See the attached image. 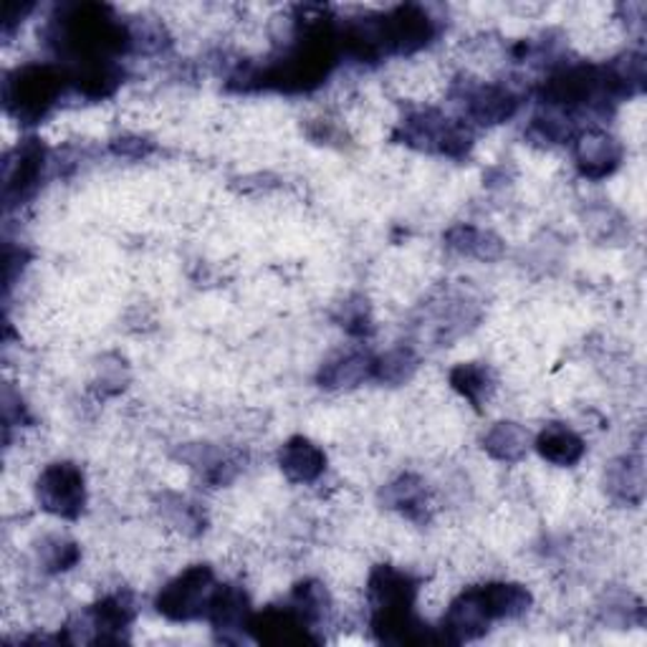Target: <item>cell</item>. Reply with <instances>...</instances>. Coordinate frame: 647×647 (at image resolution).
Segmentation results:
<instances>
[{"label":"cell","mask_w":647,"mask_h":647,"mask_svg":"<svg viewBox=\"0 0 647 647\" xmlns=\"http://www.w3.org/2000/svg\"><path fill=\"white\" fill-rule=\"evenodd\" d=\"M613 69L599 67H569L544 84V99L551 107H581L603 97H623Z\"/></svg>","instance_id":"277c9868"},{"label":"cell","mask_w":647,"mask_h":647,"mask_svg":"<svg viewBox=\"0 0 647 647\" xmlns=\"http://www.w3.org/2000/svg\"><path fill=\"white\" fill-rule=\"evenodd\" d=\"M39 501L46 511L61 519H77L84 511V474L73 464H53L39 478Z\"/></svg>","instance_id":"52a82bcc"},{"label":"cell","mask_w":647,"mask_h":647,"mask_svg":"<svg viewBox=\"0 0 647 647\" xmlns=\"http://www.w3.org/2000/svg\"><path fill=\"white\" fill-rule=\"evenodd\" d=\"M216 589L212 569L206 564H198V567L185 569L168 587H162L160 595H157V613L172 619V623H190V619L208 615Z\"/></svg>","instance_id":"5b68a950"},{"label":"cell","mask_w":647,"mask_h":647,"mask_svg":"<svg viewBox=\"0 0 647 647\" xmlns=\"http://www.w3.org/2000/svg\"><path fill=\"white\" fill-rule=\"evenodd\" d=\"M372 372L375 359L362 352H352L324 367L319 382L321 387H329V390H352V387L369 380Z\"/></svg>","instance_id":"ac0fdd59"},{"label":"cell","mask_w":647,"mask_h":647,"mask_svg":"<svg viewBox=\"0 0 647 647\" xmlns=\"http://www.w3.org/2000/svg\"><path fill=\"white\" fill-rule=\"evenodd\" d=\"M415 367H418V359L412 357L410 349H392L385 357L375 359L372 377L387 385H402L405 380H410Z\"/></svg>","instance_id":"cb8c5ba5"},{"label":"cell","mask_w":647,"mask_h":647,"mask_svg":"<svg viewBox=\"0 0 647 647\" xmlns=\"http://www.w3.org/2000/svg\"><path fill=\"white\" fill-rule=\"evenodd\" d=\"M79 561V547L67 539H49L43 544V564L49 571L71 569Z\"/></svg>","instance_id":"484cf974"},{"label":"cell","mask_w":647,"mask_h":647,"mask_svg":"<svg viewBox=\"0 0 647 647\" xmlns=\"http://www.w3.org/2000/svg\"><path fill=\"white\" fill-rule=\"evenodd\" d=\"M534 448L539 450L544 460L554 466H575L585 456V440H581L575 430L564 428V425H551L536 438Z\"/></svg>","instance_id":"9a60e30c"},{"label":"cell","mask_w":647,"mask_h":647,"mask_svg":"<svg viewBox=\"0 0 647 647\" xmlns=\"http://www.w3.org/2000/svg\"><path fill=\"white\" fill-rule=\"evenodd\" d=\"M519 101L501 87H478L468 94V115L478 125H501L511 119Z\"/></svg>","instance_id":"5bb4252c"},{"label":"cell","mask_w":647,"mask_h":647,"mask_svg":"<svg viewBox=\"0 0 647 647\" xmlns=\"http://www.w3.org/2000/svg\"><path fill=\"white\" fill-rule=\"evenodd\" d=\"M31 11V6H13V3H8L6 6V13H3V31L8 33L13 29V26L21 21V18Z\"/></svg>","instance_id":"4316f807"},{"label":"cell","mask_w":647,"mask_h":647,"mask_svg":"<svg viewBox=\"0 0 647 647\" xmlns=\"http://www.w3.org/2000/svg\"><path fill=\"white\" fill-rule=\"evenodd\" d=\"M575 160L585 178L603 180L617 170L619 160H623V147H619L613 135L589 129V132H581L577 137Z\"/></svg>","instance_id":"9c48e42d"},{"label":"cell","mask_w":647,"mask_h":647,"mask_svg":"<svg viewBox=\"0 0 647 647\" xmlns=\"http://www.w3.org/2000/svg\"><path fill=\"white\" fill-rule=\"evenodd\" d=\"M208 619L218 630H248L251 613H248V599L236 587H218L210 599Z\"/></svg>","instance_id":"2e32d148"},{"label":"cell","mask_w":647,"mask_h":647,"mask_svg":"<svg viewBox=\"0 0 647 647\" xmlns=\"http://www.w3.org/2000/svg\"><path fill=\"white\" fill-rule=\"evenodd\" d=\"M372 29L380 53L420 51L436 33L432 18L418 6H400L380 18H372Z\"/></svg>","instance_id":"8992f818"},{"label":"cell","mask_w":647,"mask_h":647,"mask_svg":"<svg viewBox=\"0 0 647 647\" xmlns=\"http://www.w3.org/2000/svg\"><path fill=\"white\" fill-rule=\"evenodd\" d=\"M129 623H132V607H129V603L122 595L101 599V603L91 609V615H89L91 630L97 633V640L101 643L119 640Z\"/></svg>","instance_id":"d6986e66"},{"label":"cell","mask_w":647,"mask_h":647,"mask_svg":"<svg viewBox=\"0 0 647 647\" xmlns=\"http://www.w3.org/2000/svg\"><path fill=\"white\" fill-rule=\"evenodd\" d=\"M53 41L77 69L91 63H112V57L132 43V33L117 21L107 6H71L53 21Z\"/></svg>","instance_id":"6da1fadb"},{"label":"cell","mask_w":647,"mask_h":647,"mask_svg":"<svg viewBox=\"0 0 647 647\" xmlns=\"http://www.w3.org/2000/svg\"><path fill=\"white\" fill-rule=\"evenodd\" d=\"M385 501L397 508V511H402L408 519H428V494H425L422 480L418 478L402 476L400 480H395V484L387 486Z\"/></svg>","instance_id":"7402d4cb"},{"label":"cell","mask_w":647,"mask_h":647,"mask_svg":"<svg viewBox=\"0 0 647 647\" xmlns=\"http://www.w3.org/2000/svg\"><path fill=\"white\" fill-rule=\"evenodd\" d=\"M607 488L617 501L640 504L645 494V474L640 458H625L609 468Z\"/></svg>","instance_id":"44dd1931"},{"label":"cell","mask_w":647,"mask_h":647,"mask_svg":"<svg viewBox=\"0 0 647 647\" xmlns=\"http://www.w3.org/2000/svg\"><path fill=\"white\" fill-rule=\"evenodd\" d=\"M529 446H531L529 430L516 422H498L484 438V448L488 456L501 460V464H516V460H521Z\"/></svg>","instance_id":"e0dca14e"},{"label":"cell","mask_w":647,"mask_h":647,"mask_svg":"<svg viewBox=\"0 0 647 647\" xmlns=\"http://www.w3.org/2000/svg\"><path fill=\"white\" fill-rule=\"evenodd\" d=\"M43 162H46V152L39 140H29L18 147L13 160L6 165L3 198L8 206H16V202L33 196L41 182Z\"/></svg>","instance_id":"ba28073f"},{"label":"cell","mask_w":647,"mask_h":647,"mask_svg":"<svg viewBox=\"0 0 647 647\" xmlns=\"http://www.w3.org/2000/svg\"><path fill=\"white\" fill-rule=\"evenodd\" d=\"M63 77L51 67H23L6 79V107L26 125L39 122L59 99Z\"/></svg>","instance_id":"3957f363"},{"label":"cell","mask_w":647,"mask_h":647,"mask_svg":"<svg viewBox=\"0 0 647 647\" xmlns=\"http://www.w3.org/2000/svg\"><path fill=\"white\" fill-rule=\"evenodd\" d=\"M339 49V33L335 26L324 16L309 18L289 53L253 81H261V87H273L281 91L313 89L335 69Z\"/></svg>","instance_id":"7a4b0ae2"},{"label":"cell","mask_w":647,"mask_h":647,"mask_svg":"<svg viewBox=\"0 0 647 647\" xmlns=\"http://www.w3.org/2000/svg\"><path fill=\"white\" fill-rule=\"evenodd\" d=\"M476 597L488 619H511L521 617L531 605V595L521 585H506V581H494L476 589Z\"/></svg>","instance_id":"4fadbf2b"},{"label":"cell","mask_w":647,"mask_h":647,"mask_svg":"<svg viewBox=\"0 0 647 647\" xmlns=\"http://www.w3.org/2000/svg\"><path fill=\"white\" fill-rule=\"evenodd\" d=\"M296 615H299L309 627L313 623H319L324 613L329 609V597L327 589H324L319 581H303V585L296 587L293 591V605Z\"/></svg>","instance_id":"d4e9b609"},{"label":"cell","mask_w":647,"mask_h":647,"mask_svg":"<svg viewBox=\"0 0 647 647\" xmlns=\"http://www.w3.org/2000/svg\"><path fill=\"white\" fill-rule=\"evenodd\" d=\"M283 476L293 484H313L327 468V456L307 438H291L279 452Z\"/></svg>","instance_id":"7c38bea8"},{"label":"cell","mask_w":647,"mask_h":647,"mask_svg":"<svg viewBox=\"0 0 647 647\" xmlns=\"http://www.w3.org/2000/svg\"><path fill=\"white\" fill-rule=\"evenodd\" d=\"M452 390L466 397L470 405H480L484 397L491 392V375L480 365H458L450 372Z\"/></svg>","instance_id":"603a6c76"},{"label":"cell","mask_w":647,"mask_h":647,"mask_svg":"<svg viewBox=\"0 0 647 647\" xmlns=\"http://www.w3.org/2000/svg\"><path fill=\"white\" fill-rule=\"evenodd\" d=\"M448 246L460 256L478 258V261H496L504 256L501 238H496L488 230H480L474 226H458L448 233Z\"/></svg>","instance_id":"ffe728a7"},{"label":"cell","mask_w":647,"mask_h":647,"mask_svg":"<svg viewBox=\"0 0 647 647\" xmlns=\"http://www.w3.org/2000/svg\"><path fill=\"white\" fill-rule=\"evenodd\" d=\"M248 630L258 643H303L309 637V625L296 615L293 607L266 609L261 615H251Z\"/></svg>","instance_id":"30bf717a"},{"label":"cell","mask_w":647,"mask_h":647,"mask_svg":"<svg viewBox=\"0 0 647 647\" xmlns=\"http://www.w3.org/2000/svg\"><path fill=\"white\" fill-rule=\"evenodd\" d=\"M488 615L480 607L476 589L464 591L456 603L448 607V615L442 619V630H446L448 640L452 643H468L488 630Z\"/></svg>","instance_id":"8fae6325"}]
</instances>
